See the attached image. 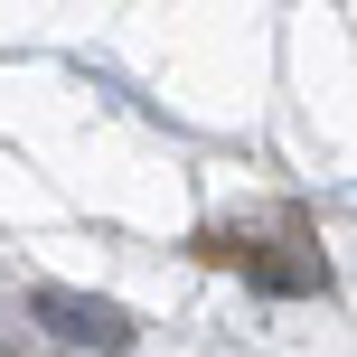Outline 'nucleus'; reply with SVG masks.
<instances>
[{"label": "nucleus", "instance_id": "obj_1", "mask_svg": "<svg viewBox=\"0 0 357 357\" xmlns=\"http://www.w3.org/2000/svg\"><path fill=\"white\" fill-rule=\"evenodd\" d=\"M38 310H47L56 339H85V348H132V320L113 301H75V291H38Z\"/></svg>", "mask_w": 357, "mask_h": 357}]
</instances>
